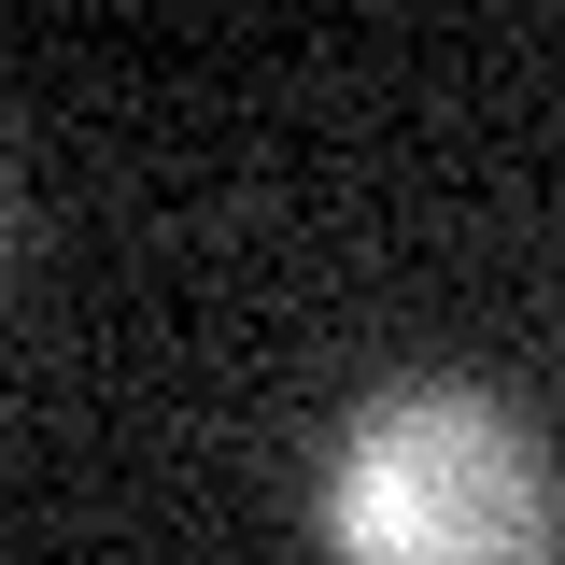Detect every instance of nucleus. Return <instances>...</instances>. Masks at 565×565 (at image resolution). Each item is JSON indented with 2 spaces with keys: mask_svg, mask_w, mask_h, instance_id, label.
<instances>
[{
  "mask_svg": "<svg viewBox=\"0 0 565 565\" xmlns=\"http://www.w3.org/2000/svg\"><path fill=\"white\" fill-rule=\"evenodd\" d=\"M326 565H552V452L481 382H396L326 452Z\"/></svg>",
  "mask_w": 565,
  "mask_h": 565,
  "instance_id": "1",
  "label": "nucleus"
}]
</instances>
